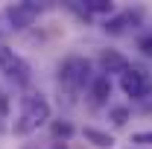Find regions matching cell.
<instances>
[{
	"label": "cell",
	"mask_w": 152,
	"mask_h": 149,
	"mask_svg": "<svg viewBox=\"0 0 152 149\" xmlns=\"http://www.w3.org/2000/svg\"><path fill=\"white\" fill-rule=\"evenodd\" d=\"M58 79H61V85H67L70 91H79V88H85V85H91V61L82 56H70L61 61V67H58Z\"/></svg>",
	"instance_id": "7a4b0ae2"
},
{
	"label": "cell",
	"mask_w": 152,
	"mask_h": 149,
	"mask_svg": "<svg viewBox=\"0 0 152 149\" xmlns=\"http://www.w3.org/2000/svg\"><path fill=\"white\" fill-rule=\"evenodd\" d=\"M85 140L88 143H94L96 149H111L114 146V137L108 134V131H102V129H94V126H85Z\"/></svg>",
	"instance_id": "ba28073f"
},
{
	"label": "cell",
	"mask_w": 152,
	"mask_h": 149,
	"mask_svg": "<svg viewBox=\"0 0 152 149\" xmlns=\"http://www.w3.org/2000/svg\"><path fill=\"white\" fill-rule=\"evenodd\" d=\"M120 88H123V93L126 96H132L134 102L143 96V93L152 88V79H149V73L143 70V67H126L123 73H120Z\"/></svg>",
	"instance_id": "277c9868"
},
{
	"label": "cell",
	"mask_w": 152,
	"mask_h": 149,
	"mask_svg": "<svg viewBox=\"0 0 152 149\" xmlns=\"http://www.w3.org/2000/svg\"><path fill=\"white\" fill-rule=\"evenodd\" d=\"M129 20H134V15H132V12H123V15H117V18L105 20V32H114V35H117V32H123Z\"/></svg>",
	"instance_id": "30bf717a"
},
{
	"label": "cell",
	"mask_w": 152,
	"mask_h": 149,
	"mask_svg": "<svg viewBox=\"0 0 152 149\" xmlns=\"http://www.w3.org/2000/svg\"><path fill=\"white\" fill-rule=\"evenodd\" d=\"M38 12H41V6H35V3H15L6 9V20L12 23V29H23L38 18Z\"/></svg>",
	"instance_id": "5b68a950"
},
{
	"label": "cell",
	"mask_w": 152,
	"mask_h": 149,
	"mask_svg": "<svg viewBox=\"0 0 152 149\" xmlns=\"http://www.w3.org/2000/svg\"><path fill=\"white\" fill-rule=\"evenodd\" d=\"M132 140H134V143H143V146H152V129L149 131H137Z\"/></svg>",
	"instance_id": "4fadbf2b"
},
{
	"label": "cell",
	"mask_w": 152,
	"mask_h": 149,
	"mask_svg": "<svg viewBox=\"0 0 152 149\" xmlns=\"http://www.w3.org/2000/svg\"><path fill=\"white\" fill-rule=\"evenodd\" d=\"M0 70L6 73V79H12L15 85H29V79H32V70H29L26 58H20L9 47H0Z\"/></svg>",
	"instance_id": "3957f363"
},
{
	"label": "cell",
	"mask_w": 152,
	"mask_h": 149,
	"mask_svg": "<svg viewBox=\"0 0 152 149\" xmlns=\"http://www.w3.org/2000/svg\"><path fill=\"white\" fill-rule=\"evenodd\" d=\"M137 105H140V111H149V108H152V88L143 93L140 99H137Z\"/></svg>",
	"instance_id": "9a60e30c"
},
{
	"label": "cell",
	"mask_w": 152,
	"mask_h": 149,
	"mask_svg": "<svg viewBox=\"0 0 152 149\" xmlns=\"http://www.w3.org/2000/svg\"><path fill=\"white\" fill-rule=\"evenodd\" d=\"M82 9H85V15H111V3L108 0H85Z\"/></svg>",
	"instance_id": "9c48e42d"
},
{
	"label": "cell",
	"mask_w": 152,
	"mask_h": 149,
	"mask_svg": "<svg viewBox=\"0 0 152 149\" xmlns=\"http://www.w3.org/2000/svg\"><path fill=\"white\" fill-rule=\"evenodd\" d=\"M88 96H91V105H94V108L105 105L108 96H111V79H108V76H94L91 85H88Z\"/></svg>",
	"instance_id": "8992f818"
},
{
	"label": "cell",
	"mask_w": 152,
	"mask_h": 149,
	"mask_svg": "<svg viewBox=\"0 0 152 149\" xmlns=\"http://www.w3.org/2000/svg\"><path fill=\"white\" fill-rule=\"evenodd\" d=\"M70 134H73L70 123H53V137H70Z\"/></svg>",
	"instance_id": "7c38bea8"
},
{
	"label": "cell",
	"mask_w": 152,
	"mask_h": 149,
	"mask_svg": "<svg viewBox=\"0 0 152 149\" xmlns=\"http://www.w3.org/2000/svg\"><path fill=\"white\" fill-rule=\"evenodd\" d=\"M111 120H114V126H126L129 123V108L126 105H111Z\"/></svg>",
	"instance_id": "8fae6325"
},
{
	"label": "cell",
	"mask_w": 152,
	"mask_h": 149,
	"mask_svg": "<svg viewBox=\"0 0 152 149\" xmlns=\"http://www.w3.org/2000/svg\"><path fill=\"white\" fill-rule=\"evenodd\" d=\"M99 67H102V76L123 73V70L129 67V61H126V56H120L117 50H102V53H99Z\"/></svg>",
	"instance_id": "52a82bcc"
},
{
	"label": "cell",
	"mask_w": 152,
	"mask_h": 149,
	"mask_svg": "<svg viewBox=\"0 0 152 149\" xmlns=\"http://www.w3.org/2000/svg\"><path fill=\"white\" fill-rule=\"evenodd\" d=\"M137 50H140L143 56H152V35L140 38V41H137Z\"/></svg>",
	"instance_id": "5bb4252c"
},
{
	"label": "cell",
	"mask_w": 152,
	"mask_h": 149,
	"mask_svg": "<svg viewBox=\"0 0 152 149\" xmlns=\"http://www.w3.org/2000/svg\"><path fill=\"white\" fill-rule=\"evenodd\" d=\"M47 120H50V102L41 93H29L20 99V117L12 129H15V134H29L38 126H44Z\"/></svg>",
	"instance_id": "6da1fadb"
},
{
	"label": "cell",
	"mask_w": 152,
	"mask_h": 149,
	"mask_svg": "<svg viewBox=\"0 0 152 149\" xmlns=\"http://www.w3.org/2000/svg\"><path fill=\"white\" fill-rule=\"evenodd\" d=\"M53 149H64V143H53Z\"/></svg>",
	"instance_id": "2e32d148"
}]
</instances>
